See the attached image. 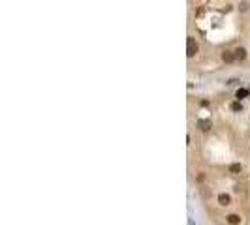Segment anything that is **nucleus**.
<instances>
[{"label": "nucleus", "mask_w": 250, "mask_h": 225, "mask_svg": "<svg viewBox=\"0 0 250 225\" xmlns=\"http://www.w3.org/2000/svg\"><path fill=\"white\" fill-rule=\"evenodd\" d=\"M198 49H199L198 41H196L194 38H188V39H186V56H188V58H192V56L198 53Z\"/></svg>", "instance_id": "1"}, {"label": "nucleus", "mask_w": 250, "mask_h": 225, "mask_svg": "<svg viewBox=\"0 0 250 225\" xmlns=\"http://www.w3.org/2000/svg\"><path fill=\"white\" fill-rule=\"evenodd\" d=\"M211 120H207V118H201V120H198V128L201 130V131H207V130H211Z\"/></svg>", "instance_id": "2"}, {"label": "nucleus", "mask_w": 250, "mask_h": 225, "mask_svg": "<svg viewBox=\"0 0 250 225\" xmlns=\"http://www.w3.org/2000/svg\"><path fill=\"white\" fill-rule=\"evenodd\" d=\"M233 53H235V60H245L247 58V49L245 47H237Z\"/></svg>", "instance_id": "3"}, {"label": "nucleus", "mask_w": 250, "mask_h": 225, "mask_svg": "<svg viewBox=\"0 0 250 225\" xmlns=\"http://www.w3.org/2000/svg\"><path fill=\"white\" fill-rule=\"evenodd\" d=\"M222 60L228 62V64L233 62V60H235V53H233V51H224V53H222Z\"/></svg>", "instance_id": "4"}, {"label": "nucleus", "mask_w": 250, "mask_h": 225, "mask_svg": "<svg viewBox=\"0 0 250 225\" xmlns=\"http://www.w3.org/2000/svg\"><path fill=\"white\" fill-rule=\"evenodd\" d=\"M218 203H220L222 207H228V205L231 203V197H230L228 193H220V195H218Z\"/></svg>", "instance_id": "5"}, {"label": "nucleus", "mask_w": 250, "mask_h": 225, "mask_svg": "<svg viewBox=\"0 0 250 225\" xmlns=\"http://www.w3.org/2000/svg\"><path fill=\"white\" fill-rule=\"evenodd\" d=\"M241 169H243L241 163H231V165H230V173H231V175H239Z\"/></svg>", "instance_id": "6"}, {"label": "nucleus", "mask_w": 250, "mask_h": 225, "mask_svg": "<svg viewBox=\"0 0 250 225\" xmlns=\"http://www.w3.org/2000/svg\"><path fill=\"white\" fill-rule=\"evenodd\" d=\"M228 222L231 225H237V223H241V218H239L237 214H230V216H228Z\"/></svg>", "instance_id": "7"}, {"label": "nucleus", "mask_w": 250, "mask_h": 225, "mask_svg": "<svg viewBox=\"0 0 250 225\" xmlns=\"http://www.w3.org/2000/svg\"><path fill=\"white\" fill-rule=\"evenodd\" d=\"M235 96H237V100H239V101H241V100H243V98H247V96H248V90H247V88H239V90H237V94H235Z\"/></svg>", "instance_id": "8"}, {"label": "nucleus", "mask_w": 250, "mask_h": 225, "mask_svg": "<svg viewBox=\"0 0 250 225\" xmlns=\"http://www.w3.org/2000/svg\"><path fill=\"white\" fill-rule=\"evenodd\" d=\"M230 107H231V111H233V113H241V111H243V105H241V101H233Z\"/></svg>", "instance_id": "9"}, {"label": "nucleus", "mask_w": 250, "mask_h": 225, "mask_svg": "<svg viewBox=\"0 0 250 225\" xmlns=\"http://www.w3.org/2000/svg\"><path fill=\"white\" fill-rule=\"evenodd\" d=\"M239 83H241L239 79H230V81H228L226 84H230V86H233V84H239Z\"/></svg>", "instance_id": "10"}]
</instances>
